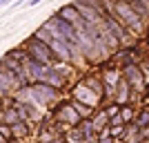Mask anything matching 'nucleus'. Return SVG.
I'll return each mask as SVG.
<instances>
[{
    "instance_id": "f257e3e1",
    "label": "nucleus",
    "mask_w": 149,
    "mask_h": 143,
    "mask_svg": "<svg viewBox=\"0 0 149 143\" xmlns=\"http://www.w3.org/2000/svg\"><path fill=\"white\" fill-rule=\"evenodd\" d=\"M27 51H29V58H31V61L40 63V65H51L54 58H56L49 45L42 43V40H38V38H33V36L27 40Z\"/></svg>"
},
{
    "instance_id": "f03ea898",
    "label": "nucleus",
    "mask_w": 149,
    "mask_h": 143,
    "mask_svg": "<svg viewBox=\"0 0 149 143\" xmlns=\"http://www.w3.org/2000/svg\"><path fill=\"white\" fill-rule=\"evenodd\" d=\"M111 9H113V13H116V16L123 20L125 25L131 27L134 31H140V29H143V18H140V16H136V11L131 9V5H123V2H116Z\"/></svg>"
},
{
    "instance_id": "7ed1b4c3",
    "label": "nucleus",
    "mask_w": 149,
    "mask_h": 143,
    "mask_svg": "<svg viewBox=\"0 0 149 143\" xmlns=\"http://www.w3.org/2000/svg\"><path fill=\"white\" fill-rule=\"evenodd\" d=\"M31 96L38 101V103H49L54 96H56V89L49 85H45V83H36V85L31 87Z\"/></svg>"
},
{
    "instance_id": "20e7f679",
    "label": "nucleus",
    "mask_w": 149,
    "mask_h": 143,
    "mask_svg": "<svg viewBox=\"0 0 149 143\" xmlns=\"http://www.w3.org/2000/svg\"><path fill=\"white\" fill-rule=\"evenodd\" d=\"M58 16H60L62 20H67V23H71V25L74 27H78L80 25V23H85V20H82V16H80V11H78V9H76V5H65L60 9V11H58Z\"/></svg>"
},
{
    "instance_id": "39448f33",
    "label": "nucleus",
    "mask_w": 149,
    "mask_h": 143,
    "mask_svg": "<svg viewBox=\"0 0 149 143\" xmlns=\"http://www.w3.org/2000/svg\"><path fill=\"white\" fill-rule=\"evenodd\" d=\"M125 81L134 89H143V76H140V69L136 65H127L125 67Z\"/></svg>"
},
{
    "instance_id": "423d86ee",
    "label": "nucleus",
    "mask_w": 149,
    "mask_h": 143,
    "mask_svg": "<svg viewBox=\"0 0 149 143\" xmlns=\"http://www.w3.org/2000/svg\"><path fill=\"white\" fill-rule=\"evenodd\" d=\"M51 51H54V56H58L60 61H69L71 58V45L65 43V40H51Z\"/></svg>"
},
{
    "instance_id": "0eeeda50",
    "label": "nucleus",
    "mask_w": 149,
    "mask_h": 143,
    "mask_svg": "<svg viewBox=\"0 0 149 143\" xmlns=\"http://www.w3.org/2000/svg\"><path fill=\"white\" fill-rule=\"evenodd\" d=\"M47 72V65H40V63L36 61H25V74L29 76V78H36V81H40L42 78V74Z\"/></svg>"
},
{
    "instance_id": "6e6552de",
    "label": "nucleus",
    "mask_w": 149,
    "mask_h": 143,
    "mask_svg": "<svg viewBox=\"0 0 149 143\" xmlns=\"http://www.w3.org/2000/svg\"><path fill=\"white\" fill-rule=\"evenodd\" d=\"M38 83H45V85H49V87H54V89H56V87L62 85V76H60V72H58V69H54V67L49 69V67H47V72L42 74V78H40Z\"/></svg>"
},
{
    "instance_id": "1a4fd4ad",
    "label": "nucleus",
    "mask_w": 149,
    "mask_h": 143,
    "mask_svg": "<svg viewBox=\"0 0 149 143\" xmlns=\"http://www.w3.org/2000/svg\"><path fill=\"white\" fill-rule=\"evenodd\" d=\"M129 99V85L127 81H118V103H125Z\"/></svg>"
},
{
    "instance_id": "9d476101",
    "label": "nucleus",
    "mask_w": 149,
    "mask_h": 143,
    "mask_svg": "<svg viewBox=\"0 0 149 143\" xmlns=\"http://www.w3.org/2000/svg\"><path fill=\"white\" fill-rule=\"evenodd\" d=\"M2 112H5V121L7 123H20L18 118H20V112H16V110H2Z\"/></svg>"
},
{
    "instance_id": "9b49d317",
    "label": "nucleus",
    "mask_w": 149,
    "mask_h": 143,
    "mask_svg": "<svg viewBox=\"0 0 149 143\" xmlns=\"http://www.w3.org/2000/svg\"><path fill=\"white\" fill-rule=\"evenodd\" d=\"M62 110H65V112H60V118H67L71 125L78 123V116H76V112L71 110V107H62Z\"/></svg>"
},
{
    "instance_id": "f8f14e48",
    "label": "nucleus",
    "mask_w": 149,
    "mask_h": 143,
    "mask_svg": "<svg viewBox=\"0 0 149 143\" xmlns=\"http://www.w3.org/2000/svg\"><path fill=\"white\" fill-rule=\"evenodd\" d=\"M138 128L140 130H147L149 128V110H143V112L138 114Z\"/></svg>"
},
{
    "instance_id": "ddd939ff",
    "label": "nucleus",
    "mask_w": 149,
    "mask_h": 143,
    "mask_svg": "<svg viewBox=\"0 0 149 143\" xmlns=\"http://www.w3.org/2000/svg\"><path fill=\"white\" fill-rule=\"evenodd\" d=\"M11 128H13V134H18V137H25V134H27L25 123H16V125H11Z\"/></svg>"
},
{
    "instance_id": "4468645a",
    "label": "nucleus",
    "mask_w": 149,
    "mask_h": 143,
    "mask_svg": "<svg viewBox=\"0 0 149 143\" xmlns=\"http://www.w3.org/2000/svg\"><path fill=\"white\" fill-rule=\"evenodd\" d=\"M100 143H113V139L109 137V130H102V139H100Z\"/></svg>"
},
{
    "instance_id": "2eb2a0df",
    "label": "nucleus",
    "mask_w": 149,
    "mask_h": 143,
    "mask_svg": "<svg viewBox=\"0 0 149 143\" xmlns=\"http://www.w3.org/2000/svg\"><path fill=\"white\" fill-rule=\"evenodd\" d=\"M123 118H125V121H129V118H131V112H129V110H125V112H123Z\"/></svg>"
},
{
    "instance_id": "dca6fc26",
    "label": "nucleus",
    "mask_w": 149,
    "mask_h": 143,
    "mask_svg": "<svg viewBox=\"0 0 149 143\" xmlns=\"http://www.w3.org/2000/svg\"><path fill=\"white\" fill-rule=\"evenodd\" d=\"M0 143H7V139H5V137H2V134H0Z\"/></svg>"
},
{
    "instance_id": "f3484780",
    "label": "nucleus",
    "mask_w": 149,
    "mask_h": 143,
    "mask_svg": "<svg viewBox=\"0 0 149 143\" xmlns=\"http://www.w3.org/2000/svg\"><path fill=\"white\" fill-rule=\"evenodd\" d=\"M0 107H2V101H0Z\"/></svg>"
}]
</instances>
